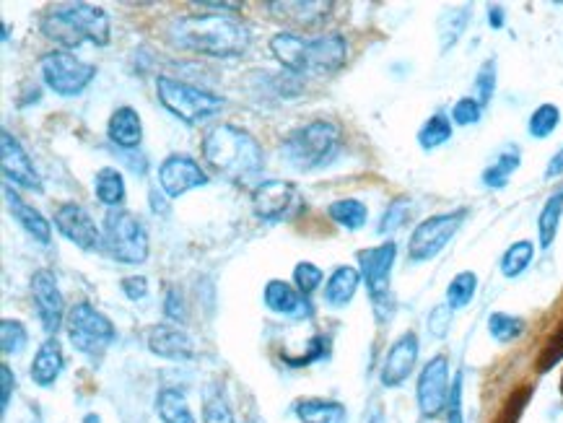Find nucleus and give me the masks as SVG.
<instances>
[{"instance_id":"55","label":"nucleus","mask_w":563,"mask_h":423,"mask_svg":"<svg viewBox=\"0 0 563 423\" xmlns=\"http://www.w3.org/2000/svg\"><path fill=\"white\" fill-rule=\"evenodd\" d=\"M244 423H260V421H257V418H247V421H244Z\"/></svg>"},{"instance_id":"30","label":"nucleus","mask_w":563,"mask_h":423,"mask_svg":"<svg viewBox=\"0 0 563 423\" xmlns=\"http://www.w3.org/2000/svg\"><path fill=\"white\" fill-rule=\"evenodd\" d=\"M156 411H159L161 421L164 423H198L195 416H192L190 405H187L185 395L174 387H167V390L159 392L156 398Z\"/></svg>"},{"instance_id":"23","label":"nucleus","mask_w":563,"mask_h":423,"mask_svg":"<svg viewBox=\"0 0 563 423\" xmlns=\"http://www.w3.org/2000/svg\"><path fill=\"white\" fill-rule=\"evenodd\" d=\"M65 356L63 348H60L58 338H47L42 346H39L37 356L32 361V369H29V377L34 379V385L39 387H52L58 382V377L63 374Z\"/></svg>"},{"instance_id":"24","label":"nucleus","mask_w":563,"mask_h":423,"mask_svg":"<svg viewBox=\"0 0 563 423\" xmlns=\"http://www.w3.org/2000/svg\"><path fill=\"white\" fill-rule=\"evenodd\" d=\"M359 283V270L351 268V265H338V268L333 270V276L327 278L325 283V302L335 309L348 307L353 296H356V291H359Z\"/></svg>"},{"instance_id":"43","label":"nucleus","mask_w":563,"mask_h":423,"mask_svg":"<svg viewBox=\"0 0 563 423\" xmlns=\"http://www.w3.org/2000/svg\"><path fill=\"white\" fill-rule=\"evenodd\" d=\"M480 115H483V104L478 102L475 97H462L460 102L452 107V122L455 125H475V122L480 120Z\"/></svg>"},{"instance_id":"53","label":"nucleus","mask_w":563,"mask_h":423,"mask_svg":"<svg viewBox=\"0 0 563 423\" xmlns=\"http://www.w3.org/2000/svg\"><path fill=\"white\" fill-rule=\"evenodd\" d=\"M366 423H384L382 408H374V411L369 413V418H366Z\"/></svg>"},{"instance_id":"5","label":"nucleus","mask_w":563,"mask_h":423,"mask_svg":"<svg viewBox=\"0 0 563 423\" xmlns=\"http://www.w3.org/2000/svg\"><path fill=\"white\" fill-rule=\"evenodd\" d=\"M340 148V130L335 122L314 120L304 128L294 130L286 135V141L281 146L283 159L299 172H312L335 159Z\"/></svg>"},{"instance_id":"28","label":"nucleus","mask_w":563,"mask_h":423,"mask_svg":"<svg viewBox=\"0 0 563 423\" xmlns=\"http://www.w3.org/2000/svg\"><path fill=\"white\" fill-rule=\"evenodd\" d=\"M561 216H563V187L556 190L551 198L545 200L543 211L538 216V239H540V247L548 250L553 242H556V234H558V226H561Z\"/></svg>"},{"instance_id":"1","label":"nucleus","mask_w":563,"mask_h":423,"mask_svg":"<svg viewBox=\"0 0 563 423\" xmlns=\"http://www.w3.org/2000/svg\"><path fill=\"white\" fill-rule=\"evenodd\" d=\"M167 32L174 47L205 58H239L250 50L252 42L247 24L226 11L180 16L169 24Z\"/></svg>"},{"instance_id":"36","label":"nucleus","mask_w":563,"mask_h":423,"mask_svg":"<svg viewBox=\"0 0 563 423\" xmlns=\"http://www.w3.org/2000/svg\"><path fill=\"white\" fill-rule=\"evenodd\" d=\"M558 122H561V109L556 104H540L535 112L530 115V122H527V130H530L532 138H548L553 135V130L558 128Z\"/></svg>"},{"instance_id":"45","label":"nucleus","mask_w":563,"mask_h":423,"mask_svg":"<svg viewBox=\"0 0 563 423\" xmlns=\"http://www.w3.org/2000/svg\"><path fill=\"white\" fill-rule=\"evenodd\" d=\"M447 423H465V405H462V374H457L452 382L447 403Z\"/></svg>"},{"instance_id":"47","label":"nucleus","mask_w":563,"mask_h":423,"mask_svg":"<svg viewBox=\"0 0 563 423\" xmlns=\"http://www.w3.org/2000/svg\"><path fill=\"white\" fill-rule=\"evenodd\" d=\"M122 294L128 296L130 302H141L148 296V278L146 276H128L122 278Z\"/></svg>"},{"instance_id":"48","label":"nucleus","mask_w":563,"mask_h":423,"mask_svg":"<svg viewBox=\"0 0 563 423\" xmlns=\"http://www.w3.org/2000/svg\"><path fill=\"white\" fill-rule=\"evenodd\" d=\"M0 385H3V395H0V411L6 413L11 405V395L16 390V374H13L11 364L0 366Z\"/></svg>"},{"instance_id":"27","label":"nucleus","mask_w":563,"mask_h":423,"mask_svg":"<svg viewBox=\"0 0 563 423\" xmlns=\"http://www.w3.org/2000/svg\"><path fill=\"white\" fill-rule=\"evenodd\" d=\"M468 21H470V6H462V8H447V11L439 16V50L449 52L452 47L460 42L462 32L468 29Z\"/></svg>"},{"instance_id":"14","label":"nucleus","mask_w":563,"mask_h":423,"mask_svg":"<svg viewBox=\"0 0 563 423\" xmlns=\"http://www.w3.org/2000/svg\"><path fill=\"white\" fill-rule=\"evenodd\" d=\"M55 229H58L68 242L76 244L78 250H104L102 229L94 224V218L89 216V211H86L84 206H78V203H60V206L55 208Z\"/></svg>"},{"instance_id":"26","label":"nucleus","mask_w":563,"mask_h":423,"mask_svg":"<svg viewBox=\"0 0 563 423\" xmlns=\"http://www.w3.org/2000/svg\"><path fill=\"white\" fill-rule=\"evenodd\" d=\"M94 195L99 203H104V206L109 208V211H112V208H120L122 203H125V195H128L122 174L112 167L99 169L94 177Z\"/></svg>"},{"instance_id":"10","label":"nucleus","mask_w":563,"mask_h":423,"mask_svg":"<svg viewBox=\"0 0 563 423\" xmlns=\"http://www.w3.org/2000/svg\"><path fill=\"white\" fill-rule=\"evenodd\" d=\"M39 71H42L45 84L55 94H60V97H78V94H84L86 86L96 76L94 65L76 58L71 50H52L47 55H42Z\"/></svg>"},{"instance_id":"9","label":"nucleus","mask_w":563,"mask_h":423,"mask_svg":"<svg viewBox=\"0 0 563 423\" xmlns=\"http://www.w3.org/2000/svg\"><path fill=\"white\" fill-rule=\"evenodd\" d=\"M397 257V244L382 242L377 247H366L359 252V273L361 281L366 283L369 296H372L374 312L377 320L384 322L392 315V296H390V276L395 268Z\"/></svg>"},{"instance_id":"17","label":"nucleus","mask_w":563,"mask_h":423,"mask_svg":"<svg viewBox=\"0 0 563 423\" xmlns=\"http://www.w3.org/2000/svg\"><path fill=\"white\" fill-rule=\"evenodd\" d=\"M0 167H3L8 182L42 193V180H39L32 156L26 154V148L21 146V141L11 130L0 133Z\"/></svg>"},{"instance_id":"29","label":"nucleus","mask_w":563,"mask_h":423,"mask_svg":"<svg viewBox=\"0 0 563 423\" xmlns=\"http://www.w3.org/2000/svg\"><path fill=\"white\" fill-rule=\"evenodd\" d=\"M327 216L333 218L338 226H343V229L359 231L361 226H366V221H369V208H366V203H361V200L356 198H340L335 200V203H330Z\"/></svg>"},{"instance_id":"40","label":"nucleus","mask_w":563,"mask_h":423,"mask_svg":"<svg viewBox=\"0 0 563 423\" xmlns=\"http://www.w3.org/2000/svg\"><path fill=\"white\" fill-rule=\"evenodd\" d=\"M410 208H413V203H410L408 198L392 200L390 206H387V211L382 213V221H379V229H377L379 234H395V231L408 221Z\"/></svg>"},{"instance_id":"46","label":"nucleus","mask_w":563,"mask_h":423,"mask_svg":"<svg viewBox=\"0 0 563 423\" xmlns=\"http://www.w3.org/2000/svg\"><path fill=\"white\" fill-rule=\"evenodd\" d=\"M327 353V338L325 335H317V338L309 340V351L304 356H296V359H286L288 366H309L312 361L325 359Z\"/></svg>"},{"instance_id":"3","label":"nucleus","mask_w":563,"mask_h":423,"mask_svg":"<svg viewBox=\"0 0 563 423\" xmlns=\"http://www.w3.org/2000/svg\"><path fill=\"white\" fill-rule=\"evenodd\" d=\"M270 52L278 63L291 73H312V76H330L338 73L348 60V42L343 34H322V37H299L294 32H278L270 39Z\"/></svg>"},{"instance_id":"8","label":"nucleus","mask_w":563,"mask_h":423,"mask_svg":"<svg viewBox=\"0 0 563 423\" xmlns=\"http://www.w3.org/2000/svg\"><path fill=\"white\" fill-rule=\"evenodd\" d=\"M65 330L68 340L78 353L84 356H102L112 343L117 340V330L104 312L94 307L91 302H76L65 317Z\"/></svg>"},{"instance_id":"22","label":"nucleus","mask_w":563,"mask_h":423,"mask_svg":"<svg viewBox=\"0 0 563 423\" xmlns=\"http://www.w3.org/2000/svg\"><path fill=\"white\" fill-rule=\"evenodd\" d=\"M6 200H8V208H11V216L16 218V224L39 244H50L52 239V226L42 213L37 211L34 206L24 203L19 193H13L11 187H6Z\"/></svg>"},{"instance_id":"52","label":"nucleus","mask_w":563,"mask_h":423,"mask_svg":"<svg viewBox=\"0 0 563 423\" xmlns=\"http://www.w3.org/2000/svg\"><path fill=\"white\" fill-rule=\"evenodd\" d=\"M161 198H167V195H159L156 190H151V208H154V213H169L167 200Z\"/></svg>"},{"instance_id":"20","label":"nucleus","mask_w":563,"mask_h":423,"mask_svg":"<svg viewBox=\"0 0 563 423\" xmlns=\"http://www.w3.org/2000/svg\"><path fill=\"white\" fill-rule=\"evenodd\" d=\"M263 302L270 312L291 317V320H307V317H312V304H309V299L304 294H299V289L291 286L288 281L273 278V281L265 283Z\"/></svg>"},{"instance_id":"4","label":"nucleus","mask_w":563,"mask_h":423,"mask_svg":"<svg viewBox=\"0 0 563 423\" xmlns=\"http://www.w3.org/2000/svg\"><path fill=\"white\" fill-rule=\"evenodd\" d=\"M39 29L47 39L58 42L63 50H76L84 42L96 47L109 45V13L89 3H71V6L50 8L39 21Z\"/></svg>"},{"instance_id":"13","label":"nucleus","mask_w":563,"mask_h":423,"mask_svg":"<svg viewBox=\"0 0 563 423\" xmlns=\"http://www.w3.org/2000/svg\"><path fill=\"white\" fill-rule=\"evenodd\" d=\"M252 208L263 221H288L301 211L299 187L288 180H265L252 193Z\"/></svg>"},{"instance_id":"41","label":"nucleus","mask_w":563,"mask_h":423,"mask_svg":"<svg viewBox=\"0 0 563 423\" xmlns=\"http://www.w3.org/2000/svg\"><path fill=\"white\" fill-rule=\"evenodd\" d=\"M493 91H496V60H486V63L480 65L478 76H475V84H473V94L483 107L493 99Z\"/></svg>"},{"instance_id":"19","label":"nucleus","mask_w":563,"mask_h":423,"mask_svg":"<svg viewBox=\"0 0 563 423\" xmlns=\"http://www.w3.org/2000/svg\"><path fill=\"white\" fill-rule=\"evenodd\" d=\"M146 346L148 351L167 361H190L195 356V343L185 330H180L177 325H151L146 330Z\"/></svg>"},{"instance_id":"51","label":"nucleus","mask_w":563,"mask_h":423,"mask_svg":"<svg viewBox=\"0 0 563 423\" xmlns=\"http://www.w3.org/2000/svg\"><path fill=\"white\" fill-rule=\"evenodd\" d=\"M504 19H506L504 8L488 6V24H491V29H501V26H504Z\"/></svg>"},{"instance_id":"31","label":"nucleus","mask_w":563,"mask_h":423,"mask_svg":"<svg viewBox=\"0 0 563 423\" xmlns=\"http://www.w3.org/2000/svg\"><path fill=\"white\" fill-rule=\"evenodd\" d=\"M519 164H522L519 148L517 146L506 148L504 154L496 156V161H493L491 167L483 172V185L491 187V190H501V187L509 185V177L517 172Z\"/></svg>"},{"instance_id":"39","label":"nucleus","mask_w":563,"mask_h":423,"mask_svg":"<svg viewBox=\"0 0 563 423\" xmlns=\"http://www.w3.org/2000/svg\"><path fill=\"white\" fill-rule=\"evenodd\" d=\"M288 6L294 8V13H283L278 11L281 16H286V19H296V24L301 26H314L320 24L322 19H327L330 16V11H333V3H288Z\"/></svg>"},{"instance_id":"33","label":"nucleus","mask_w":563,"mask_h":423,"mask_svg":"<svg viewBox=\"0 0 563 423\" xmlns=\"http://www.w3.org/2000/svg\"><path fill=\"white\" fill-rule=\"evenodd\" d=\"M449 138H452V117L444 115V112L431 115L418 130V146L423 151H434V148L444 146Z\"/></svg>"},{"instance_id":"42","label":"nucleus","mask_w":563,"mask_h":423,"mask_svg":"<svg viewBox=\"0 0 563 423\" xmlns=\"http://www.w3.org/2000/svg\"><path fill=\"white\" fill-rule=\"evenodd\" d=\"M322 281H325V276H322V270L314 263H299L294 268V286L299 289V294L312 296L314 291L320 289Z\"/></svg>"},{"instance_id":"25","label":"nucleus","mask_w":563,"mask_h":423,"mask_svg":"<svg viewBox=\"0 0 563 423\" xmlns=\"http://www.w3.org/2000/svg\"><path fill=\"white\" fill-rule=\"evenodd\" d=\"M296 416L301 423H346L348 413L338 400L307 398L296 403Z\"/></svg>"},{"instance_id":"38","label":"nucleus","mask_w":563,"mask_h":423,"mask_svg":"<svg viewBox=\"0 0 563 423\" xmlns=\"http://www.w3.org/2000/svg\"><path fill=\"white\" fill-rule=\"evenodd\" d=\"M203 421L205 423H237L234 421V413H231L229 400L224 398V390L213 387L211 392H205Z\"/></svg>"},{"instance_id":"21","label":"nucleus","mask_w":563,"mask_h":423,"mask_svg":"<svg viewBox=\"0 0 563 423\" xmlns=\"http://www.w3.org/2000/svg\"><path fill=\"white\" fill-rule=\"evenodd\" d=\"M107 135L109 141L115 143L117 148L133 151V148L141 146L143 141L141 115H138L133 107H117L107 122Z\"/></svg>"},{"instance_id":"6","label":"nucleus","mask_w":563,"mask_h":423,"mask_svg":"<svg viewBox=\"0 0 563 423\" xmlns=\"http://www.w3.org/2000/svg\"><path fill=\"white\" fill-rule=\"evenodd\" d=\"M104 250L107 255L122 265H141L148 260V231L135 213L125 208H112L104 216Z\"/></svg>"},{"instance_id":"16","label":"nucleus","mask_w":563,"mask_h":423,"mask_svg":"<svg viewBox=\"0 0 563 423\" xmlns=\"http://www.w3.org/2000/svg\"><path fill=\"white\" fill-rule=\"evenodd\" d=\"M32 299L34 307H37V315L45 333H50L52 338L58 335L60 325H63V315H65V302L63 294H60L58 278L55 273L47 268L37 270L32 276Z\"/></svg>"},{"instance_id":"18","label":"nucleus","mask_w":563,"mask_h":423,"mask_svg":"<svg viewBox=\"0 0 563 423\" xmlns=\"http://www.w3.org/2000/svg\"><path fill=\"white\" fill-rule=\"evenodd\" d=\"M418 353H421V343H418V335L413 330L403 333L400 338L395 340L387 351L382 361V372H379V379H382L384 387H400L405 379L413 374L418 364Z\"/></svg>"},{"instance_id":"2","label":"nucleus","mask_w":563,"mask_h":423,"mask_svg":"<svg viewBox=\"0 0 563 423\" xmlns=\"http://www.w3.org/2000/svg\"><path fill=\"white\" fill-rule=\"evenodd\" d=\"M200 151L213 172H218L234 185H250L263 174V146L257 143L250 130L229 125V122L208 130L200 143Z\"/></svg>"},{"instance_id":"34","label":"nucleus","mask_w":563,"mask_h":423,"mask_svg":"<svg viewBox=\"0 0 563 423\" xmlns=\"http://www.w3.org/2000/svg\"><path fill=\"white\" fill-rule=\"evenodd\" d=\"M475 291H478V276L473 270H462L457 273L447 286V304L452 309H465L473 302Z\"/></svg>"},{"instance_id":"32","label":"nucleus","mask_w":563,"mask_h":423,"mask_svg":"<svg viewBox=\"0 0 563 423\" xmlns=\"http://www.w3.org/2000/svg\"><path fill=\"white\" fill-rule=\"evenodd\" d=\"M532 260H535V244L530 239H519L501 255V273L504 278H519L530 268Z\"/></svg>"},{"instance_id":"49","label":"nucleus","mask_w":563,"mask_h":423,"mask_svg":"<svg viewBox=\"0 0 563 423\" xmlns=\"http://www.w3.org/2000/svg\"><path fill=\"white\" fill-rule=\"evenodd\" d=\"M164 315L172 322L185 320V302H182V294L177 289L167 291V302H164Z\"/></svg>"},{"instance_id":"54","label":"nucleus","mask_w":563,"mask_h":423,"mask_svg":"<svg viewBox=\"0 0 563 423\" xmlns=\"http://www.w3.org/2000/svg\"><path fill=\"white\" fill-rule=\"evenodd\" d=\"M81 423H102V418L96 416V413H86L84 421H81Z\"/></svg>"},{"instance_id":"15","label":"nucleus","mask_w":563,"mask_h":423,"mask_svg":"<svg viewBox=\"0 0 563 423\" xmlns=\"http://www.w3.org/2000/svg\"><path fill=\"white\" fill-rule=\"evenodd\" d=\"M159 185L161 193L169 200L182 198L185 193L195 190L200 185H208V177L200 169V164L187 154H172L161 161L159 167Z\"/></svg>"},{"instance_id":"12","label":"nucleus","mask_w":563,"mask_h":423,"mask_svg":"<svg viewBox=\"0 0 563 423\" xmlns=\"http://www.w3.org/2000/svg\"><path fill=\"white\" fill-rule=\"evenodd\" d=\"M449 361L444 353L429 359L423 364L421 374H418V385H416V400H418V411L423 418H436L447 411L449 403Z\"/></svg>"},{"instance_id":"44","label":"nucleus","mask_w":563,"mask_h":423,"mask_svg":"<svg viewBox=\"0 0 563 423\" xmlns=\"http://www.w3.org/2000/svg\"><path fill=\"white\" fill-rule=\"evenodd\" d=\"M452 312H455V309L449 307L447 302L431 309V312H429V333L434 335V338H439V340L447 338L449 327H452Z\"/></svg>"},{"instance_id":"37","label":"nucleus","mask_w":563,"mask_h":423,"mask_svg":"<svg viewBox=\"0 0 563 423\" xmlns=\"http://www.w3.org/2000/svg\"><path fill=\"white\" fill-rule=\"evenodd\" d=\"M29 343V333H26L24 322L19 320H3L0 322V348L6 356H19Z\"/></svg>"},{"instance_id":"35","label":"nucleus","mask_w":563,"mask_h":423,"mask_svg":"<svg viewBox=\"0 0 563 423\" xmlns=\"http://www.w3.org/2000/svg\"><path fill=\"white\" fill-rule=\"evenodd\" d=\"M488 333L496 343H512L525 333V320L522 317L506 315V312H493L488 317Z\"/></svg>"},{"instance_id":"50","label":"nucleus","mask_w":563,"mask_h":423,"mask_svg":"<svg viewBox=\"0 0 563 423\" xmlns=\"http://www.w3.org/2000/svg\"><path fill=\"white\" fill-rule=\"evenodd\" d=\"M563 174V146L558 148L556 154H553V159L548 161V169H545V180H556V177H561Z\"/></svg>"},{"instance_id":"7","label":"nucleus","mask_w":563,"mask_h":423,"mask_svg":"<svg viewBox=\"0 0 563 423\" xmlns=\"http://www.w3.org/2000/svg\"><path fill=\"white\" fill-rule=\"evenodd\" d=\"M156 94H159V102L185 125H200L224 109V99L218 94L169 76L156 78Z\"/></svg>"},{"instance_id":"11","label":"nucleus","mask_w":563,"mask_h":423,"mask_svg":"<svg viewBox=\"0 0 563 423\" xmlns=\"http://www.w3.org/2000/svg\"><path fill=\"white\" fill-rule=\"evenodd\" d=\"M468 218V208H457V211L439 213V216H431L426 221L413 229V237L408 242V257L413 263H429L434 260L439 252L452 242L460 226L465 224Z\"/></svg>"}]
</instances>
